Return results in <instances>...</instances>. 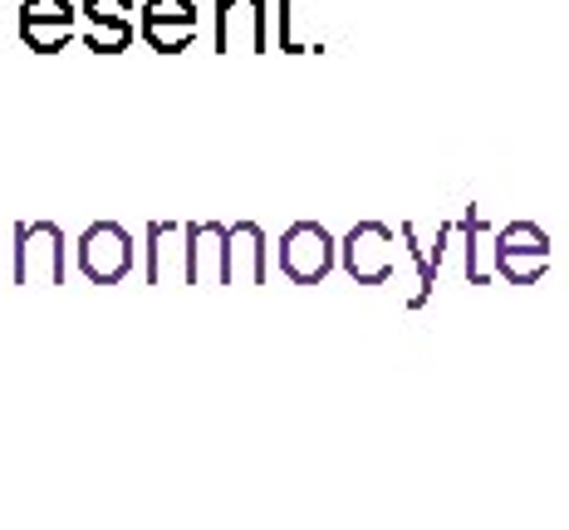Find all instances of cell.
<instances>
[{
	"label": "cell",
	"instance_id": "obj_7",
	"mask_svg": "<svg viewBox=\"0 0 569 530\" xmlns=\"http://www.w3.org/2000/svg\"><path fill=\"white\" fill-rule=\"evenodd\" d=\"M20 40H26L34 54H59L74 40V26H69V20H26L20 16Z\"/></svg>",
	"mask_w": 569,
	"mask_h": 530
},
{
	"label": "cell",
	"instance_id": "obj_2",
	"mask_svg": "<svg viewBox=\"0 0 569 530\" xmlns=\"http://www.w3.org/2000/svg\"><path fill=\"white\" fill-rule=\"evenodd\" d=\"M329 266H335V241H329V231L319 227V221H295V227L280 236V270L295 286L325 280Z\"/></svg>",
	"mask_w": 569,
	"mask_h": 530
},
{
	"label": "cell",
	"instance_id": "obj_11",
	"mask_svg": "<svg viewBox=\"0 0 569 530\" xmlns=\"http://www.w3.org/2000/svg\"><path fill=\"white\" fill-rule=\"evenodd\" d=\"M20 16L26 20H69V26H74V6H69V0H20Z\"/></svg>",
	"mask_w": 569,
	"mask_h": 530
},
{
	"label": "cell",
	"instance_id": "obj_13",
	"mask_svg": "<svg viewBox=\"0 0 569 530\" xmlns=\"http://www.w3.org/2000/svg\"><path fill=\"white\" fill-rule=\"evenodd\" d=\"M128 10H133V0H84L89 26H99V20H118V16H128Z\"/></svg>",
	"mask_w": 569,
	"mask_h": 530
},
{
	"label": "cell",
	"instance_id": "obj_5",
	"mask_svg": "<svg viewBox=\"0 0 569 530\" xmlns=\"http://www.w3.org/2000/svg\"><path fill=\"white\" fill-rule=\"evenodd\" d=\"M266 0H217V50L266 54Z\"/></svg>",
	"mask_w": 569,
	"mask_h": 530
},
{
	"label": "cell",
	"instance_id": "obj_6",
	"mask_svg": "<svg viewBox=\"0 0 569 530\" xmlns=\"http://www.w3.org/2000/svg\"><path fill=\"white\" fill-rule=\"evenodd\" d=\"M388 227L383 221H363V227L349 231V241H343V266L353 270L359 280H383L393 261H388Z\"/></svg>",
	"mask_w": 569,
	"mask_h": 530
},
{
	"label": "cell",
	"instance_id": "obj_3",
	"mask_svg": "<svg viewBox=\"0 0 569 530\" xmlns=\"http://www.w3.org/2000/svg\"><path fill=\"white\" fill-rule=\"evenodd\" d=\"M40 270L50 286L64 280V236H59L54 221L16 227V286H30Z\"/></svg>",
	"mask_w": 569,
	"mask_h": 530
},
{
	"label": "cell",
	"instance_id": "obj_4",
	"mask_svg": "<svg viewBox=\"0 0 569 530\" xmlns=\"http://www.w3.org/2000/svg\"><path fill=\"white\" fill-rule=\"evenodd\" d=\"M545 261H550V236H545L536 221H516V227H506L501 241H496V266H501L516 286L536 280Z\"/></svg>",
	"mask_w": 569,
	"mask_h": 530
},
{
	"label": "cell",
	"instance_id": "obj_9",
	"mask_svg": "<svg viewBox=\"0 0 569 530\" xmlns=\"http://www.w3.org/2000/svg\"><path fill=\"white\" fill-rule=\"evenodd\" d=\"M128 40H133V26H128V16L99 20V26L89 30V50H93V54H123Z\"/></svg>",
	"mask_w": 569,
	"mask_h": 530
},
{
	"label": "cell",
	"instance_id": "obj_10",
	"mask_svg": "<svg viewBox=\"0 0 569 530\" xmlns=\"http://www.w3.org/2000/svg\"><path fill=\"white\" fill-rule=\"evenodd\" d=\"M142 20H172V26H197V6H192V0H148Z\"/></svg>",
	"mask_w": 569,
	"mask_h": 530
},
{
	"label": "cell",
	"instance_id": "obj_12",
	"mask_svg": "<svg viewBox=\"0 0 569 530\" xmlns=\"http://www.w3.org/2000/svg\"><path fill=\"white\" fill-rule=\"evenodd\" d=\"M276 10H280V50L295 54L300 50V40H295V10H300V0H276Z\"/></svg>",
	"mask_w": 569,
	"mask_h": 530
},
{
	"label": "cell",
	"instance_id": "obj_8",
	"mask_svg": "<svg viewBox=\"0 0 569 530\" xmlns=\"http://www.w3.org/2000/svg\"><path fill=\"white\" fill-rule=\"evenodd\" d=\"M142 34L158 54H182L197 40V26H172V20H142Z\"/></svg>",
	"mask_w": 569,
	"mask_h": 530
},
{
	"label": "cell",
	"instance_id": "obj_1",
	"mask_svg": "<svg viewBox=\"0 0 569 530\" xmlns=\"http://www.w3.org/2000/svg\"><path fill=\"white\" fill-rule=\"evenodd\" d=\"M79 266L93 286H113L133 270V236H128L118 221H93V227L79 236Z\"/></svg>",
	"mask_w": 569,
	"mask_h": 530
}]
</instances>
